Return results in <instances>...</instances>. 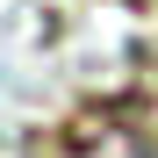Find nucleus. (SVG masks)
<instances>
[{"mask_svg":"<svg viewBox=\"0 0 158 158\" xmlns=\"http://www.w3.org/2000/svg\"><path fill=\"white\" fill-rule=\"evenodd\" d=\"M50 158H151V144H144L122 115H94V122H72Z\"/></svg>","mask_w":158,"mask_h":158,"instance_id":"nucleus-1","label":"nucleus"}]
</instances>
